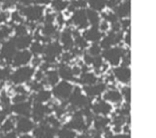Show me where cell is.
<instances>
[{"label":"cell","mask_w":156,"mask_h":138,"mask_svg":"<svg viewBox=\"0 0 156 138\" xmlns=\"http://www.w3.org/2000/svg\"><path fill=\"white\" fill-rule=\"evenodd\" d=\"M76 132L68 127L63 126L62 129H58L57 130V136L58 138H76Z\"/></svg>","instance_id":"obj_34"},{"label":"cell","mask_w":156,"mask_h":138,"mask_svg":"<svg viewBox=\"0 0 156 138\" xmlns=\"http://www.w3.org/2000/svg\"><path fill=\"white\" fill-rule=\"evenodd\" d=\"M44 86V84L42 82H37V81H32V82H28V87L30 88V91H34V92H37L38 91L42 90Z\"/></svg>","instance_id":"obj_44"},{"label":"cell","mask_w":156,"mask_h":138,"mask_svg":"<svg viewBox=\"0 0 156 138\" xmlns=\"http://www.w3.org/2000/svg\"><path fill=\"white\" fill-rule=\"evenodd\" d=\"M57 130L45 122H41L37 126H34L32 136L34 138H55L57 136Z\"/></svg>","instance_id":"obj_10"},{"label":"cell","mask_w":156,"mask_h":138,"mask_svg":"<svg viewBox=\"0 0 156 138\" xmlns=\"http://www.w3.org/2000/svg\"><path fill=\"white\" fill-rule=\"evenodd\" d=\"M71 22L79 29H86L89 26L86 16V9L75 10L71 16Z\"/></svg>","instance_id":"obj_16"},{"label":"cell","mask_w":156,"mask_h":138,"mask_svg":"<svg viewBox=\"0 0 156 138\" xmlns=\"http://www.w3.org/2000/svg\"><path fill=\"white\" fill-rule=\"evenodd\" d=\"M119 3H120L119 1H107V2H105V6H107L110 9H114Z\"/></svg>","instance_id":"obj_58"},{"label":"cell","mask_w":156,"mask_h":138,"mask_svg":"<svg viewBox=\"0 0 156 138\" xmlns=\"http://www.w3.org/2000/svg\"><path fill=\"white\" fill-rule=\"evenodd\" d=\"M106 91V84L105 83H96L95 85L91 86H83V91L85 92V95L89 97L90 99L100 96L101 93Z\"/></svg>","instance_id":"obj_17"},{"label":"cell","mask_w":156,"mask_h":138,"mask_svg":"<svg viewBox=\"0 0 156 138\" xmlns=\"http://www.w3.org/2000/svg\"><path fill=\"white\" fill-rule=\"evenodd\" d=\"M101 18L104 19V21L106 22L107 23H110V26L111 24H113V23H116V22H118V18L116 17V15L113 13V12H105V13H102L101 14Z\"/></svg>","instance_id":"obj_37"},{"label":"cell","mask_w":156,"mask_h":138,"mask_svg":"<svg viewBox=\"0 0 156 138\" xmlns=\"http://www.w3.org/2000/svg\"><path fill=\"white\" fill-rule=\"evenodd\" d=\"M31 63H32V67H37V66H40L41 64V58L39 57H34V58L31 60Z\"/></svg>","instance_id":"obj_55"},{"label":"cell","mask_w":156,"mask_h":138,"mask_svg":"<svg viewBox=\"0 0 156 138\" xmlns=\"http://www.w3.org/2000/svg\"><path fill=\"white\" fill-rule=\"evenodd\" d=\"M91 111L96 116H107L111 113L112 106L104 99H98L94 104L91 105Z\"/></svg>","instance_id":"obj_15"},{"label":"cell","mask_w":156,"mask_h":138,"mask_svg":"<svg viewBox=\"0 0 156 138\" xmlns=\"http://www.w3.org/2000/svg\"><path fill=\"white\" fill-rule=\"evenodd\" d=\"M105 80H106L107 83H112V82L114 81V77H113V75L111 74V75L106 76V79H105Z\"/></svg>","instance_id":"obj_63"},{"label":"cell","mask_w":156,"mask_h":138,"mask_svg":"<svg viewBox=\"0 0 156 138\" xmlns=\"http://www.w3.org/2000/svg\"><path fill=\"white\" fill-rule=\"evenodd\" d=\"M7 113L6 112H4L3 110H0V126L2 125V122L5 121V119H6V117H7Z\"/></svg>","instance_id":"obj_60"},{"label":"cell","mask_w":156,"mask_h":138,"mask_svg":"<svg viewBox=\"0 0 156 138\" xmlns=\"http://www.w3.org/2000/svg\"><path fill=\"white\" fill-rule=\"evenodd\" d=\"M66 127H68L74 131H86L88 129L89 125L87 124V122L85 120L84 116H83V113L81 110H75V112L72 114L71 119L69 122L65 126Z\"/></svg>","instance_id":"obj_7"},{"label":"cell","mask_w":156,"mask_h":138,"mask_svg":"<svg viewBox=\"0 0 156 138\" xmlns=\"http://www.w3.org/2000/svg\"><path fill=\"white\" fill-rule=\"evenodd\" d=\"M73 88L74 87H73L69 82L62 81V82H58L55 87H53V91L51 92H52V95L55 96L57 99L66 101L71 95Z\"/></svg>","instance_id":"obj_6"},{"label":"cell","mask_w":156,"mask_h":138,"mask_svg":"<svg viewBox=\"0 0 156 138\" xmlns=\"http://www.w3.org/2000/svg\"><path fill=\"white\" fill-rule=\"evenodd\" d=\"M122 98H124L126 103H130L131 100V88L129 86H125L122 88V90L120 91Z\"/></svg>","instance_id":"obj_43"},{"label":"cell","mask_w":156,"mask_h":138,"mask_svg":"<svg viewBox=\"0 0 156 138\" xmlns=\"http://www.w3.org/2000/svg\"><path fill=\"white\" fill-rule=\"evenodd\" d=\"M116 114L123 116V117H129L130 115V103H124L123 106L119 108L118 110H116Z\"/></svg>","instance_id":"obj_42"},{"label":"cell","mask_w":156,"mask_h":138,"mask_svg":"<svg viewBox=\"0 0 156 138\" xmlns=\"http://www.w3.org/2000/svg\"><path fill=\"white\" fill-rule=\"evenodd\" d=\"M10 19L14 23H23V17L22 16L21 12L19 10H15L11 14H10Z\"/></svg>","instance_id":"obj_40"},{"label":"cell","mask_w":156,"mask_h":138,"mask_svg":"<svg viewBox=\"0 0 156 138\" xmlns=\"http://www.w3.org/2000/svg\"><path fill=\"white\" fill-rule=\"evenodd\" d=\"M31 60H32V55L29 52V50H22V51H17L11 63L13 67L19 68L23 66H27L29 62H31Z\"/></svg>","instance_id":"obj_13"},{"label":"cell","mask_w":156,"mask_h":138,"mask_svg":"<svg viewBox=\"0 0 156 138\" xmlns=\"http://www.w3.org/2000/svg\"><path fill=\"white\" fill-rule=\"evenodd\" d=\"M98 28H99V29H100V31H101V32L107 31V30L109 29V24L107 23L106 22L102 21V22H100V24H99V26H98Z\"/></svg>","instance_id":"obj_51"},{"label":"cell","mask_w":156,"mask_h":138,"mask_svg":"<svg viewBox=\"0 0 156 138\" xmlns=\"http://www.w3.org/2000/svg\"><path fill=\"white\" fill-rule=\"evenodd\" d=\"M13 32L12 26H8V24H1L0 26V43H3L4 41L9 40L10 36Z\"/></svg>","instance_id":"obj_33"},{"label":"cell","mask_w":156,"mask_h":138,"mask_svg":"<svg viewBox=\"0 0 156 138\" xmlns=\"http://www.w3.org/2000/svg\"><path fill=\"white\" fill-rule=\"evenodd\" d=\"M123 40H124V42H125L126 45H128V46L131 45V32H130V30H128V31H127V32L124 34Z\"/></svg>","instance_id":"obj_54"},{"label":"cell","mask_w":156,"mask_h":138,"mask_svg":"<svg viewBox=\"0 0 156 138\" xmlns=\"http://www.w3.org/2000/svg\"><path fill=\"white\" fill-rule=\"evenodd\" d=\"M43 18H44V21H45V23H53L56 19V15L51 12H47Z\"/></svg>","instance_id":"obj_48"},{"label":"cell","mask_w":156,"mask_h":138,"mask_svg":"<svg viewBox=\"0 0 156 138\" xmlns=\"http://www.w3.org/2000/svg\"><path fill=\"white\" fill-rule=\"evenodd\" d=\"M12 40L18 51L27 50V48L30 47L31 43L33 42V36L27 33L23 36H15L12 38Z\"/></svg>","instance_id":"obj_21"},{"label":"cell","mask_w":156,"mask_h":138,"mask_svg":"<svg viewBox=\"0 0 156 138\" xmlns=\"http://www.w3.org/2000/svg\"><path fill=\"white\" fill-rule=\"evenodd\" d=\"M110 138H130V134L128 133H116L112 134Z\"/></svg>","instance_id":"obj_59"},{"label":"cell","mask_w":156,"mask_h":138,"mask_svg":"<svg viewBox=\"0 0 156 138\" xmlns=\"http://www.w3.org/2000/svg\"><path fill=\"white\" fill-rule=\"evenodd\" d=\"M82 37L85 39L87 42H91L93 44H97L101 40V38L104 37L102 32L100 31V29L98 27L92 26L90 28H86L82 33Z\"/></svg>","instance_id":"obj_19"},{"label":"cell","mask_w":156,"mask_h":138,"mask_svg":"<svg viewBox=\"0 0 156 138\" xmlns=\"http://www.w3.org/2000/svg\"><path fill=\"white\" fill-rule=\"evenodd\" d=\"M9 19H10V14L7 11L0 12V26L1 24H6Z\"/></svg>","instance_id":"obj_49"},{"label":"cell","mask_w":156,"mask_h":138,"mask_svg":"<svg viewBox=\"0 0 156 138\" xmlns=\"http://www.w3.org/2000/svg\"><path fill=\"white\" fill-rule=\"evenodd\" d=\"M40 30L42 37H47L50 39L56 36L58 33V28L54 23H44V26L41 27Z\"/></svg>","instance_id":"obj_29"},{"label":"cell","mask_w":156,"mask_h":138,"mask_svg":"<svg viewBox=\"0 0 156 138\" xmlns=\"http://www.w3.org/2000/svg\"><path fill=\"white\" fill-rule=\"evenodd\" d=\"M68 103L70 104L71 108L74 109H84L87 107H91V99L89 97H87L84 93H83L82 90L78 87L73 88V91L71 95L68 98Z\"/></svg>","instance_id":"obj_2"},{"label":"cell","mask_w":156,"mask_h":138,"mask_svg":"<svg viewBox=\"0 0 156 138\" xmlns=\"http://www.w3.org/2000/svg\"><path fill=\"white\" fill-rule=\"evenodd\" d=\"M60 44L62 47V50L70 51L74 47V41H73L72 30L70 28H66L60 34Z\"/></svg>","instance_id":"obj_20"},{"label":"cell","mask_w":156,"mask_h":138,"mask_svg":"<svg viewBox=\"0 0 156 138\" xmlns=\"http://www.w3.org/2000/svg\"><path fill=\"white\" fill-rule=\"evenodd\" d=\"M52 92L48 90H45V88H42V90L38 91L37 92H35L33 95V100L34 102H37V103H42L44 104L45 102H49L51 100L52 98Z\"/></svg>","instance_id":"obj_28"},{"label":"cell","mask_w":156,"mask_h":138,"mask_svg":"<svg viewBox=\"0 0 156 138\" xmlns=\"http://www.w3.org/2000/svg\"><path fill=\"white\" fill-rule=\"evenodd\" d=\"M44 48H45V45L42 44L40 41H34L31 43L30 47H29V52L31 53L32 56L39 57L40 55H43Z\"/></svg>","instance_id":"obj_32"},{"label":"cell","mask_w":156,"mask_h":138,"mask_svg":"<svg viewBox=\"0 0 156 138\" xmlns=\"http://www.w3.org/2000/svg\"><path fill=\"white\" fill-rule=\"evenodd\" d=\"M52 8L55 10L56 12H62L66 9H67L69 2L68 1H62V0H57V1H53L52 3Z\"/></svg>","instance_id":"obj_36"},{"label":"cell","mask_w":156,"mask_h":138,"mask_svg":"<svg viewBox=\"0 0 156 138\" xmlns=\"http://www.w3.org/2000/svg\"><path fill=\"white\" fill-rule=\"evenodd\" d=\"M75 57L72 55L70 52H66L65 53H62V63H66L67 64L70 60H72Z\"/></svg>","instance_id":"obj_46"},{"label":"cell","mask_w":156,"mask_h":138,"mask_svg":"<svg viewBox=\"0 0 156 138\" xmlns=\"http://www.w3.org/2000/svg\"><path fill=\"white\" fill-rule=\"evenodd\" d=\"M55 21L58 22V26H62L63 24H65V22H66V19H65V17L62 16V14H58V15H57L56 16V19Z\"/></svg>","instance_id":"obj_52"},{"label":"cell","mask_w":156,"mask_h":138,"mask_svg":"<svg viewBox=\"0 0 156 138\" xmlns=\"http://www.w3.org/2000/svg\"><path fill=\"white\" fill-rule=\"evenodd\" d=\"M76 138H91V134L87 133L86 131H84L83 133H81L79 135H76Z\"/></svg>","instance_id":"obj_62"},{"label":"cell","mask_w":156,"mask_h":138,"mask_svg":"<svg viewBox=\"0 0 156 138\" xmlns=\"http://www.w3.org/2000/svg\"><path fill=\"white\" fill-rule=\"evenodd\" d=\"M125 53H126L125 49L119 46H115L109 49H106V50H104L101 52V56L102 57V60H106L110 65L116 67L120 64Z\"/></svg>","instance_id":"obj_4"},{"label":"cell","mask_w":156,"mask_h":138,"mask_svg":"<svg viewBox=\"0 0 156 138\" xmlns=\"http://www.w3.org/2000/svg\"><path fill=\"white\" fill-rule=\"evenodd\" d=\"M58 82H60V77H58V74L55 69H50L44 73V79L42 81L44 85L47 84L49 86L55 87Z\"/></svg>","instance_id":"obj_27"},{"label":"cell","mask_w":156,"mask_h":138,"mask_svg":"<svg viewBox=\"0 0 156 138\" xmlns=\"http://www.w3.org/2000/svg\"><path fill=\"white\" fill-rule=\"evenodd\" d=\"M87 4H89L90 9L95 12L102 11V10L105 9V7H106L105 1H99V0H98V1L97 0L96 1H89V2H87Z\"/></svg>","instance_id":"obj_39"},{"label":"cell","mask_w":156,"mask_h":138,"mask_svg":"<svg viewBox=\"0 0 156 138\" xmlns=\"http://www.w3.org/2000/svg\"><path fill=\"white\" fill-rule=\"evenodd\" d=\"M0 138H18V135L16 131H11L7 133H1Z\"/></svg>","instance_id":"obj_53"},{"label":"cell","mask_w":156,"mask_h":138,"mask_svg":"<svg viewBox=\"0 0 156 138\" xmlns=\"http://www.w3.org/2000/svg\"><path fill=\"white\" fill-rule=\"evenodd\" d=\"M69 4L75 10H78V9H85V7L87 6V2L86 1H72V2H69Z\"/></svg>","instance_id":"obj_47"},{"label":"cell","mask_w":156,"mask_h":138,"mask_svg":"<svg viewBox=\"0 0 156 138\" xmlns=\"http://www.w3.org/2000/svg\"><path fill=\"white\" fill-rule=\"evenodd\" d=\"M122 95L119 91L115 88H110L104 92V100L108 103H113V104H119L122 101Z\"/></svg>","instance_id":"obj_25"},{"label":"cell","mask_w":156,"mask_h":138,"mask_svg":"<svg viewBox=\"0 0 156 138\" xmlns=\"http://www.w3.org/2000/svg\"><path fill=\"white\" fill-rule=\"evenodd\" d=\"M110 119L106 116H96L93 119V124H94V130L104 132L108 129L110 124Z\"/></svg>","instance_id":"obj_24"},{"label":"cell","mask_w":156,"mask_h":138,"mask_svg":"<svg viewBox=\"0 0 156 138\" xmlns=\"http://www.w3.org/2000/svg\"><path fill=\"white\" fill-rule=\"evenodd\" d=\"M15 130V118H6L5 121L0 126L1 133H7Z\"/></svg>","instance_id":"obj_31"},{"label":"cell","mask_w":156,"mask_h":138,"mask_svg":"<svg viewBox=\"0 0 156 138\" xmlns=\"http://www.w3.org/2000/svg\"><path fill=\"white\" fill-rule=\"evenodd\" d=\"M17 49L12 39H9L7 41H4L0 45V57H2L3 61L11 62L14 56L16 55Z\"/></svg>","instance_id":"obj_11"},{"label":"cell","mask_w":156,"mask_h":138,"mask_svg":"<svg viewBox=\"0 0 156 138\" xmlns=\"http://www.w3.org/2000/svg\"><path fill=\"white\" fill-rule=\"evenodd\" d=\"M33 76L35 77V79H34L35 81H37V82H42L43 79H44V72L41 71L40 69H39V70L34 72V75Z\"/></svg>","instance_id":"obj_50"},{"label":"cell","mask_w":156,"mask_h":138,"mask_svg":"<svg viewBox=\"0 0 156 138\" xmlns=\"http://www.w3.org/2000/svg\"><path fill=\"white\" fill-rule=\"evenodd\" d=\"M113 10H114L113 13L116 15V17L118 18V19H127V18L130 16V12H131V2L130 1L120 2Z\"/></svg>","instance_id":"obj_22"},{"label":"cell","mask_w":156,"mask_h":138,"mask_svg":"<svg viewBox=\"0 0 156 138\" xmlns=\"http://www.w3.org/2000/svg\"><path fill=\"white\" fill-rule=\"evenodd\" d=\"M62 53V47L58 41H53L45 46L43 52L44 62L53 64L56 60Z\"/></svg>","instance_id":"obj_5"},{"label":"cell","mask_w":156,"mask_h":138,"mask_svg":"<svg viewBox=\"0 0 156 138\" xmlns=\"http://www.w3.org/2000/svg\"><path fill=\"white\" fill-rule=\"evenodd\" d=\"M124 34L122 31L119 32H113V31H108L107 34L101 38V40L100 41V47L101 49H109L111 47H115L116 45L120 44V42L123 40Z\"/></svg>","instance_id":"obj_9"},{"label":"cell","mask_w":156,"mask_h":138,"mask_svg":"<svg viewBox=\"0 0 156 138\" xmlns=\"http://www.w3.org/2000/svg\"><path fill=\"white\" fill-rule=\"evenodd\" d=\"M20 12L22 16L27 19L28 22H35L43 19L44 8L41 5H27V6H20Z\"/></svg>","instance_id":"obj_3"},{"label":"cell","mask_w":156,"mask_h":138,"mask_svg":"<svg viewBox=\"0 0 156 138\" xmlns=\"http://www.w3.org/2000/svg\"><path fill=\"white\" fill-rule=\"evenodd\" d=\"M58 77L62 79V81H66V82H70L75 80V77L72 73V69L71 67L66 64V63H60L58 66Z\"/></svg>","instance_id":"obj_23"},{"label":"cell","mask_w":156,"mask_h":138,"mask_svg":"<svg viewBox=\"0 0 156 138\" xmlns=\"http://www.w3.org/2000/svg\"><path fill=\"white\" fill-rule=\"evenodd\" d=\"M71 69H72V73H73V75H74V77L80 75V74H81V68H80V66L75 65V66L71 67Z\"/></svg>","instance_id":"obj_57"},{"label":"cell","mask_w":156,"mask_h":138,"mask_svg":"<svg viewBox=\"0 0 156 138\" xmlns=\"http://www.w3.org/2000/svg\"><path fill=\"white\" fill-rule=\"evenodd\" d=\"M52 113V109L49 105L42 104V103L34 102L31 106L30 116L32 117V121L36 122H41L45 120V118Z\"/></svg>","instance_id":"obj_8"},{"label":"cell","mask_w":156,"mask_h":138,"mask_svg":"<svg viewBox=\"0 0 156 138\" xmlns=\"http://www.w3.org/2000/svg\"><path fill=\"white\" fill-rule=\"evenodd\" d=\"M112 75H113L114 79H116L117 81L127 85L130 83L131 80V70L129 66H116L113 71H112Z\"/></svg>","instance_id":"obj_18"},{"label":"cell","mask_w":156,"mask_h":138,"mask_svg":"<svg viewBox=\"0 0 156 138\" xmlns=\"http://www.w3.org/2000/svg\"><path fill=\"white\" fill-rule=\"evenodd\" d=\"M91 138H104L101 135V131H97V130H93L92 132V135Z\"/></svg>","instance_id":"obj_61"},{"label":"cell","mask_w":156,"mask_h":138,"mask_svg":"<svg viewBox=\"0 0 156 138\" xmlns=\"http://www.w3.org/2000/svg\"><path fill=\"white\" fill-rule=\"evenodd\" d=\"M12 28H13V31L15 32V36L26 35V34H27V31H28L27 24H24V23L15 24L14 26H12Z\"/></svg>","instance_id":"obj_35"},{"label":"cell","mask_w":156,"mask_h":138,"mask_svg":"<svg viewBox=\"0 0 156 138\" xmlns=\"http://www.w3.org/2000/svg\"><path fill=\"white\" fill-rule=\"evenodd\" d=\"M86 16H87V19H88V22H89L92 26H95L98 27L99 26L101 21V16L99 15L98 12L93 11L91 9H87L86 10Z\"/></svg>","instance_id":"obj_30"},{"label":"cell","mask_w":156,"mask_h":138,"mask_svg":"<svg viewBox=\"0 0 156 138\" xmlns=\"http://www.w3.org/2000/svg\"><path fill=\"white\" fill-rule=\"evenodd\" d=\"M31 102L23 101L20 103H13L10 107V111L18 117H29L31 113Z\"/></svg>","instance_id":"obj_14"},{"label":"cell","mask_w":156,"mask_h":138,"mask_svg":"<svg viewBox=\"0 0 156 138\" xmlns=\"http://www.w3.org/2000/svg\"><path fill=\"white\" fill-rule=\"evenodd\" d=\"M34 126V122L29 119V117H18L15 119V129L21 134L28 133L32 131Z\"/></svg>","instance_id":"obj_12"},{"label":"cell","mask_w":156,"mask_h":138,"mask_svg":"<svg viewBox=\"0 0 156 138\" xmlns=\"http://www.w3.org/2000/svg\"><path fill=\"white\" fill-rule=\"evenodd\" d=\"M11 68L9 66H0V82L4 83L8 80H10V76H11Z\"/></svg>","instance_id":"obj_38"},{"label":"cell","mask_w":156,"mask_h":138,"mask_svg":"<svg viewBox=\"0 0 156 138\" xmlns=\"http://www.w3.org/2000/svg\"><path fill=\"white\" fill-rule=\"evenodd\" d=\"M18 138H34L32 135L28 134V133H23V134H21Z\"/></svg>","instance_id":"obj_64"},{"label":"cell","mask_w":156,"mask_h":138,"mask_svg":"<svg viewBox=\"0 0 156 138\" xmlns=\"http://www.w3.org/2000/svg\"><path fill=\"white\" fill-rule=\"evenodd\" d=\"M79 79L76 80L79 84L83 86H91V85H95L96 83H98L99 79L96 76L95 73L93 72H84V73H81L79 75Z\"/></svg>","instance_id":"obj_26"},{"label":"cell","mask_w":156,"mask_h":138,"mask_svg":"<svg viewBox=\"0 0 156 138\" xmlns=\"http://www.w3.org/2000/svg\"><path fill=\"white\" fill-rule=\"evenodd\" d=\"M87 53L88 55H90L92 57H99L101 55V49L99 44H93V45L88 49Z\"/></svg>","instance_id":"obj_41"},{"label":"cell","mask_w":156,"mask_h":138,"mask_svg":"<svg viewBox=\"0 0 156 138\" xmlns=\"http://www.w3.org/2000/svg\"><path fill=\"white\" fill-rule=\"evenodd\" d=\"M16 4V2H13V1H5L2 3V7H3V11H5L6 9H9V8H11L13 5Z\"/></svg>","instance_id":"obj_56"},{"label":"cell","mask_w":156,"mask_h":138,"mask_svg":"<svg viewBox=\"0 0 156 138\" xmlns=\"http://www.w3.org/2000/svg\"><path fill=\"white\" fill-rule=\"evenodd\" d=\"M27 100V95H21V93H16L11 98V101H13V103H20Z\"/></svg>","instance_id":"obj_45"},{"label":"cell","mask_w":156,"mask_h":138,"mask_svg":"<svg viewBox=\"0 0 156 138\" xmlns=\"http://www.w3.org/2000/svg\"><path fill=\"white\" fill-rule=\"evenodd\" d=\"M34 72H35V69L32 66L27 65V66L19 67L11 73L10 81L16 86L23 85V84L28 83L31 80V78L34 75Z\"/></svg>","instance_id":"obj_1"}]
</instances>
